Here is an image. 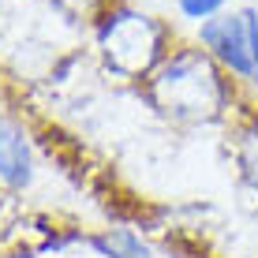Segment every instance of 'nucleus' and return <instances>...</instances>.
<instances>
[{
    "mask_svg": "<svg viewBox=\"0 0 258 258\" xmlns=\"http://www.w3.org/2000/svg\"><path fill=\"white\" fill-rule=\"evenodd\" d=\"M64 8H71V12H90V8L97 4V0H60Z\"/></svg>",
    "mask_w": 258,
    "mask_h": 258,
    "instance_id": "nucleus-8",
    "label": "nucleus"
},
{
    "mask_svg": "<svg viewBox=\"0 0 258 258\" xmlns=\"http://www.w3.org/2000/svg\"><path fill=\"white\" fill-rule=\"evenodd\" d=\"M97 45L112 71L127 79H142L161 60V26L135 8H120L97 30Z\"/></svg>",
    "mask_w": 258,
    "mask_h": 258,
    "instance_id": "nucleus-2",
    "label": "nucleus"
},
{
    "mask_svg": "<svg viewBox=\"0 0 258 258\" xmlns=\"http://www.w3.org/2000/svg\"><path fill=\"white\" fill-rule=\"evenodd\" d=\"M225 0H180V12L191 15V19H210L213 12H221Z\"/></svg>",
    "mask_w": 258,
    "mask_h": 258,
    "instance_id": "nucleus-7",
    "label": "nucleus"
},
{
    "mask_svg": "<svg viewBox=\"0 0 258 258\" xmlns=\"http://www.w3.org/2000/svg\"><path fill=\"white\" fill-rule=\"evenodd\" d=\"M239 165H243V176L258 187V120L243 131V142H239Z\"/></svg>",
    "mask_w": 258,
    "mask_h": 258,
    "instance_id": "nucleus-6",
    "label": "nucleus"
},
{
    "mask_svg": "<svg viewBox=\"0 0 258 258\" xmlns=\"http://www.w3.org/2000/svg\"><path fill=\"white\" fill-rule=\"evenodd\" d=\"M202 41L239 79H254L258 83V15L254 12L206 19L202 23Z\"/></svg>",
    "mask_w": 258,
    "mask_h": 258,
    "instance_id": "nucleus-3",
    "label": "nucleus"
},
{
    "mask_svg": "<svg viewBox=\"0 0 258 258\" xmlns=\"http://www.w3.org/2000/svg\"><path fill=\"white\" fill-rule=\"evenodd\" d=\"M150 94H154V105L165 116L180 123H202V120L221 116L225 97H228L213 60L199 49H183L176 56H168L157 68Z\"/></svg>",
    "mask_w": 258,
    "mask_h": 258,
    "instance_id": "nucleus-1",
    "label": "nucleus"
},
{
    "mask_svg": "<svg viewBox=\"0 0 258 258\" xmlns=\"http://www.w3.org/2000/svg\"><path fill=\"white\" fill-rule=\"evenodd\" d=\"M90 247L97 251V258H150L146 247L131 232H120V228H112V232H105V236H94Z\"/></svg>",
    "mask_w": 258,
    "mask_h": 258,
    "instance_id": "nucleus-5",
    "label": "nucleus"
},
{
    "mask_svg": "<svg viewBox=\"0 0 258 258\" xmlns=\"http://www.w3.org/2000/svg\"><path fill=\"white\" fill-rule=\"evenodd\" d=\"M0 180L8 187H26L34 180L30 142L8 116H0Z\"/></svg>",
    "mask_w": 258,
    "mask_h": 258,
    "instance_id": "nucleus-4",
    "label": "nucleus"
}]
</instances>
